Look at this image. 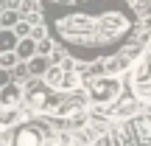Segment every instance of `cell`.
I'll list each match as a JSON object with an SVG mask.
<instances>
[{
	"mask_svg": "<svg viewBox=\"0 0 151 146\" xmlns=\"http://www.w3.org/2000/svg\"><path fill=\"white\" fill-rule=\"evenodd\" d=\"M20 118V107H0V132H9Z\"/></svg>",
	"mask_w": 151,
	"mask_h": 146,
	"instance_id": "5b68a950",
	"label": "cell"
},
{
	"mask_svg": "<svg viewBox=\"0 0 151 146\" xmlns=\"http://www.w3.org/2000/svg\"><path fill=\"white\" fill-rule=\"evenodd\" d=\"M3 6H6V0H0V9H3Z\"/></svg>",
	"mask_w": 151,
	"mask_h": 146,
	"instance_id": "ac0fdd59",
	"label": "cell"
},
{
	"mask_svg": "<svg viewBox=\"0 0 151 146\" xmlns=\"http://www.w3.org/2000/svg\"><path fill=\"white\" fill-rule=\"evenodd\" d=\"M0 107H22V84L20 81H6L0 87Z\"/></svg>",
	"mask_w": 151,
	"mask_h": 146,
	"instance_id": "277c9868",
	"label": "cell"
},
{
	"mask_svg": "<svg viewBox=\"0 0 151 146\" xmlns=\"http://www.w3.org/2000/svg\"><path fill=\"white\" fill-rule=\"evenodd\" d=\"M65 56H67V51L59 48V45H53V48H50V54H48V62H50V65H59Z\"/></svg>",
	"mask_w": 151,
	"mask_h": 146,
	"instance_id": "9a60e30c",
	"label": "cell"
},
{
	"mask_svg": "<svg viewBox=\"0 0 151 146\" xmlns=\"http://www.w3.org/2000/svg\"><path fill=\"white\" fill-rule=\"evenodd\" d=\"M17 20H20V11L17 9H9V6L0 9V28H11Z\"/></svg>",
	"mask_w": 151,
	"mask_h": 146,
	"instance_id": "8fae6325",
	"label": "cell"
},
{
	"mask_svg": "<svg viewBox=\"0 0 151 146\" xmlns=\"http://www.w3.org/2000/svg\"><path fill=\"white\" fill-rule=\"evenodd\" d=\"M84 90L90 96V104H115L120 101V93H123V84L118 81V76H106V73H98L92 79H84Z\"/></svg>",
	"mask_w": 151,
	"mask_h": 146,
	"instance_id": "3957f363",
	"label": "cell"
},
{
	"mask_svg": "<svg viewBox=\"0 0 151 146\" xmlns=\"http://www.w3.org/2000/svg\"><path fill=\"white\" fill-rule=\"evenodd\" d=\"M9 143V132H0V146H6Z\"/></svg>",
	"mask_w": 151,
	"mask_h": 146,
	"instance_id": "e0dca14e",
	"label": "cell"
},
{
	"mask_svg": "<svg viewBox=\"0 0 151 146\" xmlns=\"http://www.w3.org/2000/svg\"><path fill=\"white\" fill-rule=\"evenodd\" d=\"M132 62H129V56H112V59H106V62H101V68H104V73L106 76H118L120 70H126V68H129Z\"/></svg>",
	"mask_w": 151,
	"mask_h": 146,
	"instance_id": "8992f818",
	"label": "cell"
},
{
	"mask_svg": "<svg viewBox=\"0 0 151 146\" xmlns=\"http://www.w3.org/2000/svg\"><path fill=\"white\" fill-rule=\"evenodd\" d=\"M14 62H17V54H14V51H3V54H0V68H3V70H11Z\"/></svg>",
	"mask_w": 151,
	"mask_h": 146,
	"instance_id": "4fadbf2b",
	"label": "cell"
},
{
	"mask_svg": "<svg viewBox=\"0 0 151 146\" xmlns=\"http://www.w3.org/2000/svg\"><path fill=\"white\" fill-rule=\"evenodd\" d=\"M59 101H62V90L48 87L42 79L28 76V79L22 81V107L25 110H31V113H37V115H53L56 107H59Z\"/></svg>",
	"mask_w": 151,
	"mask_h": 146,
	"instance_id": "6da1fadb",
	"label": "cell"
},
{
	"mask_svg": "<svg viewBox=\"0 0 151 146\" xmlns=\"http://www.w3.org/2000/svg\"><path fill=\"white\" fill-rule=\"evenodd\" d=\"M14 54H17V59H20V62L31 59V56H34V39L31 37H20V39H17V45H14Z\"/></svg>",
	"mask_w": 151,
	"mask_h": 146,
	"instance_id": "ba28073f",
	"label": "cell"
},
{
	"mask_svg": "<svg viewBox=\"0 0 151 146\" xmlns=\"http://www.w3.org/2000/svg\"><path fill=\"white\" fill-rule=\"evenodd\" d=\"M14 45H17V34L11 28H0V54L3 51H14Z\"/></svg>",
	"mask_w": 151,
	"mask_h": 146,
	"instance_id": "30bf717a",
	"label": "cell"
},
{
	"mask_svg": "<svg viewBox=\"0 0 151 146\" xmlns=\"http://www.w3.org/2000/svg\"><path fill=\"white\" fill-rule=\"evenodd\" d=\"M48 65H50V62H48V56H39V54H34L31 59H25L28 76H37V79H39V76H42L45 70H48Z\"/></svg>",
	"mask_w": 151,
	"mask_h": 146,
	"instance_id": "52a82bcc",
	"label": "cell"
},
{
	"mask_svg": "<svg viewBox=\"0 0 151 146\" xmlns=\"http://www.w3.org/2000/svg\"><path fill=\"white\" fill-rule=\"evenodd\" d=\"M9 76H11V81H20V84H22V81L28 79V68H25V62L17 59V62H14V68L9 70Z\"/></svg>",
	"mask_w": 151,
	"mask_h": 146,
	"instance_id": "7c38bea8",
	"label": "cell"
},
{
	"mask_svg": "<svg viewBox=\"0 0 151 146\" xmlns=\"http://www.w3.org/2000/svg\"><path fill=\"white\" fill-rule=\"evenodd\" d=\"M53 135L50 132V126L45 124V121H17L14 126L9 129V143L6 146H45V141Z\"/></svg>",
	"mask_w": 151,
	"mask_h": 146,
	"instance_id": "7a4b0ae2",
	"label": "cell"
},
{
	"mask_svg": "<svg viewBox=\"0 0 151 146\" xmlns=\"http://www.w3.org/2000/svg\"><path fill=\"white\" fill-rule=\"evenodd\" d=\"M28 37L37 42V39H42V37H48V28H45V23H34L31 25V31H28Z\"/></svg>",
	"mask_w": 151,
	"mask_h": 146,
	"instance_id": "5bb4252c",
	"label": "cell"
},
{
	"mask_svg": "<svg viewBox=\"0 0 151 146\" xmlns=\"http://www.w3.org/2000/svg\"><path fill=\"white\" fill-rule=\"evenodd\" d=\"M6 81H11V76H9V70H3V68H0V87H3Z\"/></svg>",
	"mask_w": 151,
	"mask_h": 146,
	"instance_id": "2e32d148",
	"label": "cell"
},
{
	"mask_svg": "<svg viewBox=\"0 0 151 146\" xmlns=\"http://www.w3.org/2000/svg\"><path fill=\"white\" fill-rule=\"evenodd\" d=\"M62 73H65V70H62L59 65H48V70H45L42 76H39V79H42V81H45L48 87L59 90V84H62Z\"/></svg>",
	"mask_w": 151,
	"mask_h": 146,
	"instance_id": "9c48e42d",
	"label": "cell"
}]
</instances>
